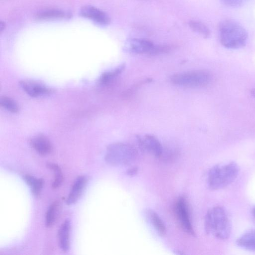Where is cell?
Listing matches in <instances>:
<instances>
[{"instance_id":"6da1fadb","label":"cell","mask_w":255,"mask_h":255,"mask_svg":"<svg viewBox=\"0 0 255 255\" xmlns=\"http://www.w3.org/2000/svg\"><path fill=\"white\" fill-rule=\"evenodd\" d=\"M205 228L209 235L222 240L228 238L231 233V225L225 210L221 206L210 209L205 219Z\"/></svg>"},{"instance_id":"7a4b0ae2","label":"cell","mask_w":255,"mask_h":255,"mask_svg":"<svg viewBox=\"0 0 255 255\" xmlns=\"http://www.w3.org/2000/svg\"><path fill=\"white\" fill-rule=\"evenodd\" d=\"M248 36L246 29L234 21L226 20L220 24V41L226 48L238 49L244 47Z\"/></svg>"},{"instance_id":"3957f363","label":"cell","mask_w":255,"mask_h":255,"mask_svg":"<svg viewBox=\"0 0 255 255\" xmlns=\"http://www.w3.org/2000/svg\"><path fill=\"white\" fill-rule=\"evenodd\" d=\"M238 173V166L234 162L215 165L208 172V185L212 190L222 189L232 183Z\"/></svg>"},{"instance_id":"277c9868","label":"cell","mask_w":255,"mask_h":255,"mask_svg":"<svg viewBox=\"0 0 255 255\" xmlns=\"http://www.w3.org/2000/svg\"><path fill=\"white\" fill-rule=\"evenodd\" d=\"M137 156V150L133 145L125 142H115L108 146L105 160L112 166H124L134 162Z\"/></svg>"},{"instance_id":"5b68a950","label":"cell","mask_w":255,"mask_h":255,"mask_svg":"<svg viewBox=\"0 0 255 255\" xmlns=\"http://www.w3.org/2000/svg\"><path fill=\"white\" fill-rule=\"evenodd\" d=\"M211 73L205 70L187 71L173 75L171 81L175 85L190 87L200 88L208 85L211 81Z\"/></svg>"},{"instance_id":"8992f818","label":"cell","mask_w":255,"mask_h":255,"mask_svg":"<svg viewBox=\"0 0 255 255\" xmlns=\"http://www.w3.org/2000/svg\"><path fill=\"white\" fill-rule=\"evenodd\" d=\"M174 211L182 230L188 234L194 236L195 232L191 221L188 205L185 197L181 196L177 199Z\"/></svg>"},{"instance_id":"52a82bcc","label":"cell","mask_w":255,"mask_h":255,"mask_svg":"<svg viewBox=\"0 0 255 255\" xmlns=\"http://www.w3.org/2000/svg\"><path fill=\"white\" fill-rule=\"evenodd\" d=\"M79 14L82 17L90 19L102 26L109 25L111 20L107 13L91 5H86L81 7L79 10Z\"/></svg>"},{"instance_id":"ba28073f","label":"cell","mask_w":255,"mask_h":255,"mask_svg":"<svg viewBox=\"0 0 255 255\" xmlns=\"http://www.w3.org/2000/svg\"><path fill=\"white\" fill-rule=\"evenodd\" d=\"M139 146L157 158L162 157L163 153V147L159 141L153 135L145 134L143 136H137Z\"/></svg>"},{"instance_id":"9c48e42d","label":"cell","mask_w":255,"mask_h":255,"mask_svg":"<svg viewBox=\"0 0 255 255\" xmlns=\"http://www.w3.org/2000/svg\"><path fill=\"white\" fill-rule=\"evenodd\" d=\"M155 44L145 38H131L126 44V49L135 54L151 55Z\"/></svg>"},{"instance_id":"30bf717a","label":"cell","mask_w":255,"mask_h":255,"mask_svg":"<svg viewBox=\"0 0 255 255\" xmlns=\"http://www.w3.org/2000/svg\"><path fill=\"white\" fill-rule=\"evenodd\" d=\"M71 13L65 10L57 8H47L38 11L34 15L39 20L66 19L71 17Z\"/></svg>"},{"instance_id":"8fae6325","label":"cell","mask_w":255,"mask_h":255,"mask_svg":"<svg viewBox=\"0 0 255 255\" xmlns=\"http://www.w3.org/2000/svg\"><path fill=\"white\" fill-rule=\"evenodd\" d=\"M25 92L32 97H38L49 94L51 89L44 85L31 80H24L19 83Z\"/></svg>"},{"instance_id":"7c38bea8","label":"cell","mask_w":255,"mask_h":255,"mask_svg":"<svg viewBox=\"0 0 255 255\" xmlns=\"http://www.w3.org/2000/svg\"><path fill=\"white\" fill-rule=\"evenodd\" d=\"M87 182V178L85 176H80L73 183L66 203L71 205L76 203L82 194Z\"/></svg>"},{"instance_id":"4fadbf2b","label":"cell","mask_w":255,"mask_h":255,"mask_svg":"<svg viewBox=\"0 0 255 255\" xmlns=\"http://www.w3.org/2000/svg\"><path fill=\"white\" fill-rule=\"evenodd\" d=\"M30 144L36 152L42 155L49 154L52 150L50 141L42 135L32 137L30 140Z\"/></svg>"},{"instance_id":"5bb4252c","label":"cell","mask_w":255,"mask_h":255,"mask_svg":"<svg viewBox=\"0 0 255 255\" xmlns=\"http://www.w3.org/2000/svg\"><path fill=\"white\" fill-rule=\"evenodd\" d=\"M70 221L66 219L61 224L58 232L59 246L64 252H67L70 248Z\"/></svg>"},{"instance_id":"9a60e30c","label":"cell","mask_w":255,"mask_h":255,"mask_svg":"<svg viewBox=\"0 0 255 255\" xmlns=\"http://www.w3.org/2000/svg\"><path fill=\"white\" fill-rule=\"evenodd\" d=\"M237 245L244 249L255 251V230L244 233L237 241Z\"/></svg>"},{"instance_id":"2e32d148","label":"cell","mask_w":255,"mask_h":255,"mask_svg":"<svg viewBox=\"0 0 255 255\" xmlns=\"http://www.w3.org/2000/svg\"><path fill=\"white\" fill-rule=\"evenodd\" d=\"M146 216L154 229L160 236L165 234L166 229L164 222L158 215L152 210L146 211Z\"/></svg>"},{"instance_id":"e0dca14e","label":"cell","mask_w":255,"mask_h":255,"mask_svg":"<svg viewBox=\"0 0 255 255\" xmlns=\"http://www.w3.org/2000/svg\"><path fill=\"white\" fill-rule=\"evenodd\" d=\"M23 179L25 183L30 187L33 195L36 197H38L44 185L43 179L37 178L29 174L24 175Z\"/></svg>"},{"instance_id":"ac0fdd59","label":"cell","mask_w":255,"mask_h":255,"mask_svg":"<svg viewBox=\"0 0 255 255\" xmlns=\"http://www.w3.org/2000/svg\"><path fill=\"white\" fill-rule=\"evenodd\" d=\"M59 202L55 201L49 206L45 214V226L50 227L54 224L59 209Z\"/></svg>"},{"instance_id":"d6986e66","label":"cell","mask_w":255,"mask_h":255,"mask_svg":"<svg viewBox=\"0 0 255 255\" xmlns=\"http://www.w3.org/2000/svg\"><path fill=\"white\" fill-rule=\"evenodd\" d=\"M125 68V64H122L114 70L103 73L100 78V83L102 85H108L110 84L122 73Z\"/></svg>"},{"instance_id":"ffe728a7","label":"cell","mask_w":255,"mask_h":255,"mask_svg":"<svg viewBox=\"0 0 255 255\" xmlns=\"http://www.w3.org/2000/svg\"><path fill=\"white\" fill-rule=\"evenodd\" d=\"M47 167L52 170L54 173V180L52 184V188L56 189L61 186L63 180V174L59 166L55 163H48Z\"/></svg>"},{"instance_id":"44dd1931","label":"cell","mask_w":255,"mask_h":255,"mask_svg":"<svg viewBox=\"0 0 255 255\" xmlns=\"http://www.w3.org/2000/svg\"><path fill=\"white\" fill-rule=\"evenodd\" d=\"M189 26L194 31L197 32L204 38H208L210 36L211 31L209 28L203 23L197 20H190Z\"/></svg>"},{"instance_id":"7402d4cb","label":"cell","mask_w":255,"mask_h":255,"mask_svg":"<svg viewBox=\"0 0 255 255\" xmlns=\"http://www.w3.org/2000/svg\"><path fill=\"white\" fill-rule=\"evenodd\" d=\"M0 104L2 107L11 113H15L19 110V107L16 102L8 97H1L0 99Z\"/></svg>"},{"instance_id":"603a6c76","label":"cell","mask_w":255,"mask_h":255,"mask_svg":"<svg viewBox=\"0 0 255 255\" xmlns=\"http://www.w3.org/2000/svg\"><path fill=\"white\" fill-rule=\"evenodd\" d=\"M247 0H221L227 6L230 7H239L244 4Z\"/></svg>"},{"instance_id":"cb8c5ba5","label":"cell","mask_w":255,"mask_h":255,"mask_svg":"<svg viewBox=\"0 0 255 255\" xmlns=\"http://www.w3.org/2000/svg\"><path fill=\"white\" fill-rule=\"evenodd\" d=\"M137 171L138 168L134 166L129 168L127 170V173L128 175L132 176L137 173Z\"/></svg>"},{"instance_id":"d4e9b609","label":"cell","mask_w":255,"mask_h":255,"mask_svg":"<svg viewBox=\"0 0 255 255\" xmlns=\"http://www.w3.org/2000/svg\"><path fill=\"white\" fill-rule=\"evenodd\" d=\"M6 27V24L4 21H1L0 22V32H2V31L5 29Z\"/></svg>"},{"instance_id":"484cf974","label":"cell","mask_w":255,"mask_h":255,"mask_svg":"<svg viewBox=\"0 0 255 255\" xmlns=\"http://www.w3.org/2000/svg\"><path fill=\"white\" fill-rule=\"evenodd\" d=\"M250 94L253 96L254 97V98H255V88L252 89L250 91Z\"/></svg>"},{"instance_id":"4316f807","label":"cell","mask_w":255,"mask_h":255,"mask_svg":"<svg viewBox=\"0 0 255 255\" xmlns=\"http://www.w3.org/2000/svg\"><path fill=\"white\" fill-rule=\"evenodd\" d=\"M253 212V215L255 218V208L254 209Z\"/></svg>"}]
</instances>
